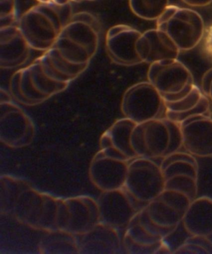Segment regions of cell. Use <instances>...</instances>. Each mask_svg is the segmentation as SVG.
Returning a JSON list of instances; mask_svg holds the SVG:
<instances>
[{"label":"cell","instance_id":"obj_13","mask_svg":"<svg viewBox=\"0 0 212 254\" xmlns=\"http://www.w3.org/2000/svg\"><path fill=\"white\" fill-rule=\"evenodd\" d=\"M137 51L142 63L150 64L166 59H177L181 52L165 32L157 28L142 33L137 41Z\"/></svg>","mask_w":212,"mask_h":254},{"label":"cell","instance_id":"obj_20","mask_svg":"<svg viewBox=\"0 0 212 254\" xmlns=\"http://www.w3.org/2000/svg\"><path fill=\"white\" fill-rule=\"evenodd\" d=\"M173 253L212 254V242L208 237L191 236Z\"/></svg>","mask_w":212,"mask_h":254},{"label":"cell","instance_id":"obj_12","mask_svg":"<svg viewBox=\"0 0 212 254\" xmlns=\"http://www.w3.org/2000/svg\"><path fill=\"white\" fill-rule=\"evenodd\" d=\"M182 147L194 157H212V118L210 115H197L180 123Z\"/></svg>","mask_w":212,"mask_h":254},{"label":"cell","instance_id":"obj_6","mask_svg":"<svg viewBox=\"0 0 212 254\" xmlns=\"http://www.w3.org/2000/svg\"><path fill=\"white\" fill-rule=\"evenodd\" d=\"M147 158H163L182 146L181 125L166 117L141 123Z\"/></svg>","mask_w":212,"mask_h":254},{"label":"cell","instance_id":"obj_5","mask_svg":"<svg viewBox=\"0 0 212 254\" xmlns=\"http://www.w3.org/2000/svg\"><path fill=\"white\" fill-rule=\"evenodd\" d=\"M121 107L128 119L141 123L158 118L164 105L159 91L149 81H142L125 91Z\"/></svg>","mask_w":212,"mask_h":254},{"label":"cell","instance_id":"obj_21","mask_svg":"<svg viewBox=\"0 0 212 254\" xmlns=\"http://www.w3.org/2000/svg\"><path fill=\"white\" fill-rule=\"evenodd\" d=\"M206 38H205V49L207 55L212 58V24L206 30Z\"/></svg>","mask_w":212,"mask_h":254},{"label":"cell","instance_id":"obj_17","mask_svg":"<svg viewBox=\"0 0 212 254\" xmlns=\"http://www.w3.org/2000/svg\"><path fill=\"white\" fill-rule=\"evenodd\" d=\"M160 166L164 180L179 174H188L198 178V162L196 157L188 152L177 151L167 155L162 158Z\"/></svg>","mask_w":212,"mask_h":254},{"label":"cell","instance_id":"obj_23","mask_svg":"<svg viewBox=\"0 0 212 254\" xmlns=\"http://www.w3.org/2000/svg\"><path fill=\"white\" fill-rule=\"evenodd\" d=\"M211 100H212V99H211Z\"/></svg>","mask_w":212,"mask_h":254},{"label":"cell","instance_id":"obj_14","mask_svg":"<svg viewBox=\"0 0 212 254\" xmlns=\"http://www.w3.org/2000/svg\"><path fill=\"white\" fill-rule=\"evenodd\" d=\"M31 47L18 25L0 28V66L14 68L23 65L30 54Z\"/></svg>","mask_w":212,"mask_h":254},{"label":"cell","instance_id":"obj_7","mask_svg":"<svg viewBox=\"0 0 212 254\" xmlns=\"http://www.w3.org/2000/svg\"><path fill=\"white\" fill-rule=\"evenodd\" d=\"M191 201L182 192L164 189L147 204L144 210L155 225L174 233L181 223Z\"/></svg>","mask_w":212,"mask_h":254},{"label":"cell","instance_id":"obj_11","mask_svg":"<svg viewBox=\"0 0 212 254\" xmlns=\"http://www.w3.org/2000/svg\"><path fill=\"white\" fill-rule=\"evenodd\" d=\"M141 34L137 29L125 24H118L108 29L106 46L110 59L124 66L142 63L137 51V41Z\"/></svg>","mask_w":212,"mask_h":254},{"label":"cell","instance_id":"obj_9","mask_svg":"<svg viewBox=\"0 0 212 254\" xmlns=\"http://www.w3.org/2000/svg\"><path fill=\"white\" fill-rule=\"evenodd\" d=\"M147 78L162 96L177 94L194 84L191 71L177 59H166L150 64Z\"/></svg>","mask_w":212,"mask_h":254},{"label":"cell","instance_id":"obj_4","mask_svg":"<svg viewBox=\"0 0 212 254\" xmlns=\"http://www.w3.org/2000/svg\"><path fill=\"white\" fill-rule=\"evenodd\" d=\"M157 29L165 32L181 51L196 48L203 39L206 28L198 12L169 5L157 20Z\"/></svg>","mask_w":212,"mask_h":254},{"label":"cell","instance_id":"obj_10","mask_svg":"<svg viewBox=\"0 0 212 254\" xmlns=\"http://www.w3.org/2000/svg\"><path fill=\"white\" fill-rule=\"evenodd\" d=\"M162 97L166 117L179 124L192 116L210 114L209 98L194 83L177 94Z\"/></svg>","mask_w":212,"mask_h":254},{"label":"cell","instance_id":"obj_16","mask_svg":"<svg viewBox=\"0 0 212 254\" xmlns=\"http://www.w3.org/2000/svg\"><path fill=\"white\" fill-rule=\"evenodd\" d=\"M40 63L44 73L52 80L64 83H70L82 74L87 65H76L66 61L55 48L44 53L37 59Z\"/></svg>","mask_w":212,"mask_h":254},{"label":"cell","instance_id":"obj_19","mask_svg":"<svg viewBox=\"0 0 212 254\" xmlns=\"http://www.w3.org/2000/svg\"><path fill=\"white\" fill-rule=\"evenodd\" d=\"M198 178L188 174H179L165 180V189L182 192L191 200L197 198L198 193Z\"/></svg>","mask_w":212,"mask_h":254},{"label":"cell","instance_id":"obj_1","mask_svg":"<svg viewBox=\"0 0 212 254\" xmlns=\"http://www.w3.org/2000/svg\"><path fill=\"white\" fill-rule=\"evenodd\" d=\"M67 4H44L33 7L19 19L18 26L31 49L46 52L72 19Z\"/></svg>","mask_w":212,"mask_h":254},{"label":"cell","instance_id":"obj_15","mask_svg":"<svg viewBox=\"0 0 212 254\" xmlns=\"http://www.w3.org/2000/svg\"><path fill=\"white\" fill-rule=\"evenodd\" d=\"M182 223L189 235H212V198L203 196L192 200Z\"/></svg>","mask_w":212,"mask_h":254},{"label":"cell","instance_id":"obj_18","mask_svg":"<svg viewBox=\"0 0 212 254\" xmlns=\"http://www.w3.org/2000/svg\"><path fill=\"white\" fill-rule=\"evenodd\" d=\"M169 6V0H130L133 13L144 20H157Z\"/></svg>","mask_w":212,"mask_h":254},{"label":"cell","instance_id":"obj_22","mask_svg":"<svg viewBox=\"0 0 212 254\" xmlns=\"http://www.w3.org/2000/svg\"><path fill=\"white\" fill-rule=\"evenodd\" d=\"M184 3L190 6L204 7L212 3V0H182Z\"/></svg>","mask_w":212,"mask_h":254},{"label":"cell","instance_id":"obj_3","mask_svg":"<svg viewBox=\"0 0 212 254\" xmlns=\"http://www.w3.org/2000/svg\"><path fill=\"white\" fill-rule=\"evenodd\" d=\"M69 84L58 82L49 78L37 60L12 75L9 88L12 96L21 104H41L54 95L63 92Z\"/></svg>","mask_w":212,"mask_h":254},{"label":"cell","instance_id":"obj_2","mask_svg":"<svg viewBox=\"0 0 212 254\" xmlns=\"http://www.w3.org/2000/svg\"><path fill=\"white\" fill-rule=\"evenodd\" d=\"M100 28V22L92 14H75L53 47L69 63L88 65L97 51Z\"/></svg>","mask_w":212,"mask_h":254},{"label":"cell","instance_id":"obj_8","mask_svg":"<svg viewBox=\"0 0 212 254\" xmlns=\"http://www.w3.org/2000/svg\"><path fill=\"white\" fill-rule=\"evenodd\" d=\"M130 186L135 198L146 208L165 189V180L160 164L142 157L133 165Z\"/></svg>","mask_w":212,"mask_h":254}]
</instances>
